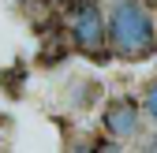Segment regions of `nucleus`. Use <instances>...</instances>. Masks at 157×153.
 Masks as SVG:
<instances>
[{
  "label": "nucleus",
  "instance_id": "7ed1b4c3",
  "mask_svg": "<svg viewBox=\"0 0 157 153\" xmlns=\"http://www.w3.org/2000/svg\"><path fill=\"white\" fill-rule=\"evenodd\" d=\"M105 131L112 138H131L135 131H139V108H135V101H127V97L109 101V108H105Z\"/></svg>",
  "mask_w": 157,
  "mask_h": 153
},
{
  "label": "nucleus",
  "instance_id": "20e7f679",
  "mask_svg": "<svg viewBox=\"0 0 157 153\" xmlns=\"http://www.w3.org/2000/svg\"><path fill=\"white\" fill-rule=\"evenodd\" d=\"M142 108H146V112H150V120H153V123H157V82H153V86H150V90H146V101H142Z\"/></svg>",
  "mask_w": 157,
  "mask_h": 153
},
{
  "label": "nucleus",
  "instance_id": "f03ea898",
  "mask_svg": "<svg viewBox=\"0 0 157 153\" xmlns=\"http://www.w3.org/2000/svg\"><path fill=\"white\" fill-rule=\"evenodd\" d=\"M71 45L82 52V56H94V60H105V45H109V26L101 11L94 4H78L75 15H71Z\"/></svg>",
  "mask_w": 157,
  "mask_h": 153
},
{
  "label": "nucleus",
  "instance_id": "f257e3e1",
  "mask_svg": "<svg viewBox=\"0 0 157 153\" xmlns=\"http://www.w3.org/2000/svg\"><path fill=\"white\" fill-rule=\"evenodd\" d=\"M109 26V49L120 60H150L157 52V30H153V15L142 0H116L112 15L105 19Z\"/></svg>",
  "mask_w": 157,
  "mask_h": 153
}]
</instances>
